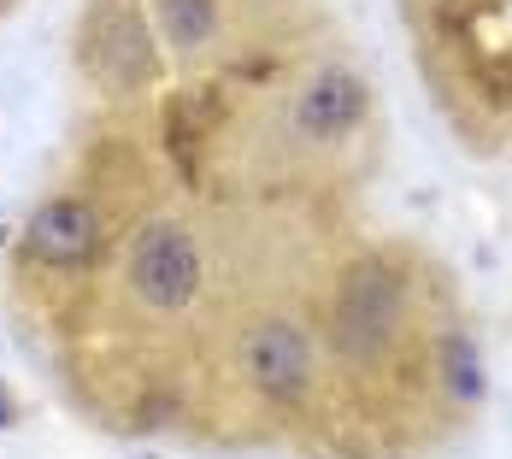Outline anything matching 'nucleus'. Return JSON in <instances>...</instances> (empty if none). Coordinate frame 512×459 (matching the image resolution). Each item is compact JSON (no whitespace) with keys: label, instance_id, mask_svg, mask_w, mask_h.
Masks as SVG:
<instances>
[{"label":"nucleus","instance_id":"nucleus-2","mask_svg":"<svg viewBox=\"0 0 512 459\" xmlns=\"http://www.w3.org/2000/svg\"><path fill=\"white\" fill-rule=\"evenodd\" d=\"M395 324H401V277L389 265H377V259L354 265L342 277V289H336V342H342V354L371 359L377 348H389Z\"/></svg>","mask_w":512,"mask_h":459},{"label":"nucleus","instance_id":"nucleus-1","mask_svg":"<svg viewBox=\"0 0 512 459\" xmlns=\"http://www.w3.org/2000/svg\"><path fill=\"white\" fill-rule=\"evenodd\" d=\"M130 289L159 312H183L201 295V248L183 224H148L130 242Z\"/></svg>","mask_w":512,"mask_h":459},{"label":"nucleus","instance_id":"nucleus-8","mask_svg":"<svg viewBox=\"0 0 512 459\" xmlns=\"http://www.w3.org/2000/svg\"><path fill=\"white\" fill-rule=\"evenodd\" d=\"M12 424V401H6V389H0V430Z\"/></svg>","mask_w":512,"mask_h":459},{"label":"nucleus","instance_id":"nucleus-4","mask_svg":"<svg viewBox=\"0 0 512 459\" xmlns=\"http://www.w3.org/2000/svg\"><path fill=\"white\" fill-rule=\"evenodd\" d=\"M24 254L42 265H83L101 254V212L77 195L36 206V218L24 224Z\"/></svg>","mask_w":512,"mask_h":459},{"label":"nucleus","instance_id":"nucleus-6","mask_svg":"<svg viewBox=\"0 0 512 459\" xmlns=\"http://www.w3.org/2000/svg\"><path fill=\"white\" fill-rule=\"evenodd\" d=\"M159 24L177 48H201L212 36V0H159Z\"/></svg>","mask_w":512,"mask_h":459},{"label":"nucleus","instance_id":"nucleus-3","mask_svg":"<svg viewBox=\"0 0 512 459\" xmlns=\"http://www.w3.org/2000/svg\"><path fill=\"white\" fill-rule=\"evenodd\" d=\"M242 365L248 383L271 401H301V389L312 383V342L301 324L289 318H265L242 336Z\"/></svg>","mask_w":512,"mask_h":459},{"label":"nucleus","instance_id":"nucleus-5","mask_svg":"<svg viewBox=\"0 0 512 459\" xmlns=\"http://www.w3.org/2000/svg\"><path fill=\"white\" fill-rule=\"evenodd\" d=\"M359 118H365V83L354 71H318L312 89L295 106V130L312 142H330V136H348Z\"/></svg>","mask_w":512,"mask_h":459},{"label":"nucleus","instance_id":"nucleus-9","mask_svg":"<svg viewBox=\"0 0 512 459\" xmlns=\"http://www.w3.org/2000/svg\"><path fill=\"white\" fill-rule=\"evenodd\" d=\"M0 242H6V230H0Z\"/></svg>","mask_w":512,"mask_h":459},{"label":"nucleus","instance_id":"nucleus-7","mask_svg":"<svg viewBox=\"0 0 512 459\" xmlns=\"http://www.w3.org/2000/svg\"><path fill=\"white\" fill-rule=\"evenodd\" d=\"M442 371H448V389L460 401H483V359H477V348L465 336H448L442 342Z\"/></svg>","mask_w":512,"mask_h":459}]
</instances>
